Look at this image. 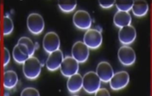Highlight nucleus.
<instances>
[{
	"mask_svg": "<svg viewBox=\"0 0 152 96\" xmlns=\"http://www.w3.org/2000/svg\"><path fill=\"white\" fill-rule=\"evenodd\" d=\"M42 64L39 60L32 56L29 57L22 65V71L25 77L28 80H35L37 79L41 73Z\"/></svg>",
	"mask_w": 152,
	"mask_h": 96,
	"instance_id": "1",
	"label": "nucleus"
},
{
	"mask_svg": "<svg viewBox=\"0 0 152 96\" xmlns=\"http://www.w3.org/2000/svg\"><path fill=\"white\" fill-rule=\"evenodd\" d=\"M101 80L95 71H88L83 76V89L89 95L95 94L101 87Z\"/></svg>",
	"mask_w": 152,
	"mask_h": 96,
	"instance_id": "2",
	"label": "nucleus"
},
{
	"mask_svg": "<svg viewBox=\"0 0 152 96\" xmlns=\"http://www.w3.org/2000/svg\"><path fill=\"white\" fill-rule=\"evenodd\" d=\"M83 42L89 49H97L102 45L103 36L99 30L91 28L85 32Z\"/></svg>",
	"mask_w": 152,
	"mask_h": 96,
	"instance_id": "3",
	"label": "nucleus"
},
{
	"mask_svg": "<svg viewBox=\"0 0 152 96\" xmlns=\"http://www.w3.org/2000/svg\"><path fill=\"white\" fill-rule=\"evenodd\" d=\"M27 27L28 31L34 35L41 34L45 29V21L41 14L31 13L27 19Z\"/></svg>",
	"mask_w": 152,
	"mask_h": 96,
	"instance_id": "4",
	"label": "nucleus"
},
{
	"mask_svg": "<svg viewBox=\"0 0 152 96\" xmlns=\"http://www.w3.org/2000/svg\"><path fill=\"white\" fill-rule=\"evenodd\" d=\"M73 23L76 28L80 30H89L91 29L92 21L90 14L86 10H77L73 16Z\"/></svg>",
	"mask_w": 152,
	"mask_h": 96,
	"instance_id": "5",
	"label": "nucleus"
},
{
	"mask_svg": "<svg viewBox=\"0 0 152 96\" xmlns=\"http://www.w3.org/2000/svg\"><path fill=\"white\" fill-rule=\"evenodd\" d=\"M130 81V77L127 71H121L115 73L110 81V87L114 91H119L125 89Z\"/></svg>",
	"mask_w": 152,
	"mask_h": 96,
	"instance_id": "6",
	"label": "nucleus"
},
{
	"mask_svg": "<svg viewBox=\"0 0 152 96\" xmlns=\"http://www.w3.org/2000/svg\"><path fill=\"white\" fill-rule=\"evenodd\" d=\"M72 57L79 63H85L89 58L90 49L82 41H78L74 43L71 50Z\"/></svg>",
	"mask_w": 152,
	"mask_h": 96,
	"instance_id": "7",
	"label": "nucleus"
},
{
	"mask_svg": "<svg viewBox=\"0 0 152 96\" xmlns=\"http://www.w3.org/2000/svg\"><path fill=\"white\" fill-rule=\"evenodd\" d=\"M118 59L124 66H131L136 61L135 51L130 46L122 45L118 50Z\"/></svg>",
	"mask_w": 152,
	"mask_h": 96,
	"instance_id": "8",
	"label": "nucleus"
},
{
	"mask_svg": "<svg viewBox=\"0 0 152 96\" xmlns=\"http://www.w3.org/2000/svg\"><path fill=\"white\" fill-rule=\"evenodd\" d=\"M60 45L61 43L59 36L55 32H49L45 35L43 38V48L46 53L50 54L54 51L58 50Z\"/></svg>",
	"mask_w": 152,
	"mask_h": 96,
	"instance_id": "9",
	"label": "nucleus"
},
{
	"mask_svg": "<svg viewBox=\"0 0 152 96\" xmlns=\"http://www.w3.org/2000/svg\"><path fill=\"white\" fill-rule=\"evenodd\" d=\"M79 62L76 61L72 56H66L62 62L60 66V71L62 76L69 78V77L75 75L79 71Z\"/></svg>",
	"mask_w": 152,
	"mask_h": 96,
	"instance_id": "10",
	"label": "nucleus"
},
{
	"mask_svg": "<svg viewBox=\"0 0 152 96\" xmlns=\"http://www.w3.org/2000/svg\"><path fill=\"white\" fill-rule=\"evenodd\" d=\"M137 37V32L134 27L132 25L121 28L118 32V38L119 41L122 45H130L135 41Z\"/></svg>",
	"mask_w": 152,
	"mask_h": 96,
	"instance_id": "11",
	"label": "nucleus"
},
{
	"mask_svg": "<svg viewBox=\"0 0 152 96\" xmlns=\"http://www.w3.org/2000/svg\"><path fill=\"white\" fill-rule=\"evenodd\" d=\"M97 75L100 78L101 82L107 83L110 82L112 77L114 76V69L110 64L107 61H101L97 64L96 71Z\"/></svg>",
	"mask_w": 152,
	"mask_h": 96,
	"instance_id": "12",
	"label": "nucleus"
},
{
	"mask_svg": "<svg viewBox=\"0 0 152 96\" xmlns=\"http://www.w3.org/2000/svg\"><path fill=\"white\" fill-rule=\"evenodd\" d=\"M63 59H64L63 54L60 49L49 54L48 58L45 62V65H46L48 71H57L58 69H60Z\"/></svg>",
	"mask_w": 152,
	"mask_h": 96,
	"instance_id": "13",
	"label": "nucleus"
},
{
	"mask_svg": "<svg viewBox=\"0 0 152 96\" xmlns=\"http://www.w3.org/2000/svg\"><path fill=\"white\" fill-rule=\"evenodd\" d=\"M67 88L71 94L80 92V89L83 88V77L79 73L69 77L67 82Z\"/></svg>",
	"mask_w": 152,
	"mask_h": 96,
	"instance_id": "14",
	"label": "nucleus"
},
{
	"mask_svg": "<svg viewBox=\"0 0 152 96\" xmlns=\"http://www.w3.org/2000/svg\"><path fill=\"white\" fill-rule=\"evenodd\" d=\"M12 55L15 61L20 65L21 64L23 65V63L30 57L27 47L23 44H19V43H17L13 48Z\"/></svg>",
	"mask_w": 152,
	"mask_h": 96,
	"instance_id": "15",
	"label": "nucleus"
},
{
	"mask_svg": "<svg viewBox=\"0 0 152 96\" xmlns=\"http://www.w3.org/2000/svg\"><path fill=\"white\" fill-rule=\"evenodd\" d=\"M132 23V16L129 12L117 11L114 15V24L118 28H122L130 26Z\"/></svg>",
	"mask_w": 152,
	"mask_h": 96,
	"instance_id": "16",
	"label": "nucleus"
},
{
	"mask_svg": "<svg viewBox=\"0 0 152 96\" xmlns=\"http://www.w3.org/2000/svg\"><path fill=\"white\" fill-rule=\"evenodd\" d=\"M19 81L17 73L12 71H6L4 73V87L5 89H12L17 85Z\"/></svg>",
	"mask_w": 152,
	"mask_h": 96,
	"instance_id": "17",
	"label": "nucleus"
},
{
	"mask_svg": "<svg viewBox=\"0 0 152 96\" xmlns=\"http://www.w3.org/2000/svg\"><path fill=\"white\" fill-rule=\"evenodd\" d=\"M149 11V4L146 1H133L132 12L136 17H144Z\"/></svg>",
	"mask_w": 152,
	"mask_h": 96,
	"instance_id": "18",
	"label": "nucleus"
},
{
	"mask_svg": "<svg viewBox=\"0 0 152 96\" xmlns=\"http://www.w3.org/2000/svg\"><path fill=\"white\" fill-rule=\"evenodd\" d=\"M14 31V23L12 19L9 15H4L3 20V34L4 36H9Z\"/></svg>",
	"mask_w": 152,
	"mask_h": 96,
	"instance_id": "19",
	"label": "nucleus"
},
{
	"mask_svg": "<svg viewBox=\"0 0 152 96\" xmlns=\"http://www.w3.org/2000/svg\"><path fill=\"white\" fill-rule=\"evenodd\" d=\"M59 9L64 13H70L75 9L77 6L76 1H59L57 3Z\"/></svg>",
	"mask_w": 152,
	"mask_h": 96,
	"instance_id": "20",
	"label": "nucleus"
},
{
	"mask_svg": "<svg viewBox=\"0 0 152 96\" xmlns=\"http://www.w3.org/2000/svg\"><path fill=\"white\" fill-rule=\"evenodd\" d=\"M17 43L25 45L27 47V48H28L29 56L30 57L34 56L35 53V50H36V47H35V44L34 43V42L31 40V38H29L28 37H21V38H19Z\"/></svg>",
	"mask_w": 152,
	"mask_h": 96,
	"instance_id": "21",
	"label": "nucleus"
},
{
	"mask_svg": "<svg viewBox=\"0 0 152 96\" xmlns=\"http://www.w3.org/2000/svg\"><path fill=\"white\" fill-rule=\"evenodd\" d=\"M133 5V1H117L115 2V6L117 8L118 11H124L128 12L131 10Z\"/></svg>",
	"mask_w": 152,
	"mask_h": 96,
	"instance_id": "22",
	"label": "nucleus"
},
{
	"mask_svg": "<svg viewBox=\"0 0 152 96\" xmlns=\"http://www.w3.org/2000/svg\"><path fill=\"white\" fill-rule=\"evenodd\" d=\"M21 96H40V95L38 89L33 87H28L21 91Z\"/></svg>",
	"mask_w": 152,
	"mask_h": 96,
	"instance_id": "23",
	"label": "nucleus"
},
{
	"mask_svg": "<svg viewBox=\"0 0 152 96\" xmlns=\"http://www.w3.org/2000/svg\"><path fill=\"white\" fill-rule=\"evenodd\" d=\"M98 4L103 9H110L115 4V0H111V1H102L101 0L98 2Z\"/></svg>",
	"mask_w": 152,
	"mask_h": 96,
	"instance_id": "24",
	"label": "nucleus"
},
{
	"mask_svg": "<svg viewBox=\"0 0 152 96\" xmlns=\"http://www.w3.org/2000/svg\"><path fill=\"white\" fill-rule=\"evenodd\" d=\"M10 61V54L7 48H4V66H7Z\"/></svg>",
	"mask_w": 152,
	"mask_h": 96,
	"instance_id": "25",
	"label": "nucleus"
},
{
	"mask_svg": "<svg viewBox=\"0 0 152 96\" xmlns=\"http://www.w3.org/2000/svg\"><path fill=\"white\" fill-rule=\"evenodd\" d=\"M94 95H95V96H110L109 90L104 89V88H100Z\"/></svg>",
	"mask_w": 152,
	"mask_h": 96,
	"instance_id": "26",
	"label": "nucleus"
},
{
	"mask_svg": "<svg viewBox=\"0 0 152 96\" xmlns=\"http://www.w3.org/2000/svg\"><path fill=\"white\" fill-rule=\"evenodd\" d=\"M0 41H1V23H0Z\"/></svg>",
	"mask_w": 152,
	"mask_h": 96,
	"instance_id": "27",
	"label": "nucleus"
},
{
	"mask_svg": "<svg viewBox=\"0 0 152 96\" xmlns=\"http://www.w3.org/2000/svg\"><path fill=\"white\" fill-rule=\"evenodd\" d=\"M72 96H79V95H72Z\"/></svg>",
	"mask_w": 152,
	"mask_h": 96,
	"instance_id": "28",
	"label": "nucleus"
},
{
	"mask_svg": "<svg viewBox=\"0 0 152 96\" xmlns=\"http://www.w3.org/2000/svg\"><path fill=\"white\" fill-rule=\"evenodd\" d=\"M0 96H1V93H0Z\"/></svg>",
	"mask_w": 152,
	"mask_h": 96,
	"instance_id": "29",
	"label": "nucleus"
}]
</instances>
